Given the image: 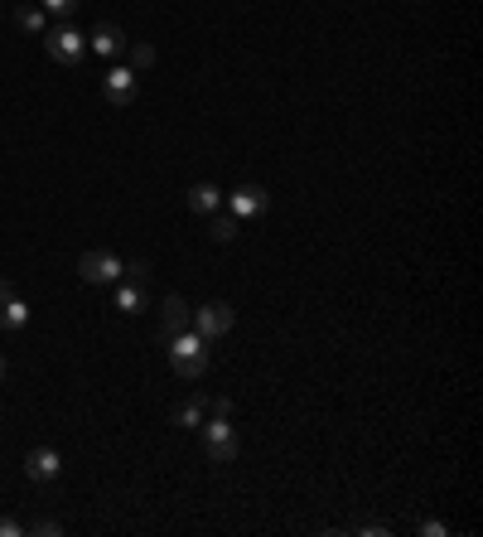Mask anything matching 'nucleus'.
I'll use <instances>...</instances> for the list:
<instances>
[{
    "mask_svg": "<svg viewBox=\"0 0 483 537\" xmlns=\"http://www.w3.org/2000/svg\"><path fill=\"white\" fill-rule=\"evenodd\" d=\"M169 368H175L179 378H203L209 373V344L199 339L194 329H179V334H169Z\"/></svg>",
    "mask_w": 483,
    "mask_h": 537,
    "instance_id": "nucleus-1",
    "label": "nucleus"
},
{
    "mask_svg": "<svg viewBox=\"0 0 483 537\" xmlns=\"http://www.w3.org/2000/svg\"><path fill=\"white\" fill-rule=\"evenodd\" d=\"M44 48H48V59L54 63H68V69H78L82 54H88V35H78L73 25H54L44 35Z\"/></svg>",
    "mask_w": 483,
    "mask_h": 537,
    "instance_id": "nucleus-2",
    "label": "nucleus"
},
{
    "mask_svg": "<svg viewBox=\"0 0 483 537\" xmlns=\"http://www.w3.org/2000/svg\"><path fill=\"white\" fill-rule=\"evenodd\" d=\"M203 450H209L213 465H232V460H237V431L228 426V416H213V422H203Z\"/></svg>",
    "mask_w": 483,
    "mask_h": 537,
    "instance_id": "nucleus-3",
    "label": "nucleus"
},
{
    "mask_svg": "<svg viewBox=\"0 0 483 537\" xmlns=\"http://www.w3.org/2000/svg\"><path fill=\"white\" fill-rule=\"evenodd\" d=\"M232 320H237V315H232V306H228V300H213V306L194 310V325H188V329H194L203 344H213V339H222V334L232 329Z\"/></svg>",
    "mask_w": 483,
    "mask_h": 537,
    "instance_id": "nucleus-4",
    "label": "nucleus"
},
{
    "mask_svg": "<svg viewBox=\"0 0 483 537\" xmlns=\"http://www.w3.org/2000/svg\"><path fill=\"white\" fill-rule=\"evenodd\" d=\"M78 276L88 281V286H116L121 281V257L116 252H82Z\"/></svg>",
    "mask_w": 483,
    "mask_h": 537,
    "instance_id": "nucleus-5",
    "label": "nucleus"
},
{
    "mask_svg": "<svg viewBox=\"0 0 483 537\" xmlns=\"http://www.w3.org/2000/svg\"><path fill=\"white\" fill-rule=\"evenodd\" d=\"M135 88H141V73H131L126 63H116V69H107V78H102V97H107L112 107H131Z\"/></svg>",
    "mask_w": 483,
    "mask_h": 537,
    "instance_id": "nucleus-6",
    "label": "nucleus"
},
{
    "mask_svg": "<svg viewBox=\"0 0 483 537\" xmlns=\"http://www.w3.org/2000/svg\"><path fill=\"white\" fill-rule=\"evenodd\" d=\"M25 475H29V484H54V479L63 475L59 450H54V446H34L29 456H25Z\"/></svg>",
    "mask_w": 483,
    "mask_h": 537,
    "instance_id": "nucleus-7",
    "label": "nucleus"
},
{
    "mask_svg": "<svg viewBox=\"0 0 483 537\" xmlns=\"http://www.w3.org/2000/svg\"><path fill=\"white\" fill-rule=\"evenodd\" d=\"M88 48H97L102 59H116V54H126V35H121V25H107V20H102L92 35H88Z\"/></svg>",
    "mask_w": 483,
    "mask_h": 537,
    "instance_id": "nucleus-8",
    "label": "nucleus"
},
{
    "mask_svg": "<svg viewBox=\"0 0 483 537\" xmlns=\"http://www.w3.org/2000/svg\"><path fill=\"white\" fill-rule=\"evenodd\" d=\"M228 204H232V213H237V218H252V213H266L271 199H266L262 184H242V189H232Z\"/></svg>",
    "mask_w": 483,
    "mask_h": 537,
    "instance_id": "nucleus-9",
    "label": "nucleus"
},
{
    "mask_svg": "<svg viewBox=\"0 0 483 537\" xmlns=\"http://www.w3.org/2000/svg\"><path fill=\"white\" fill-rule=\"evenodd\" d=\"M160 325H165V339L194 325V310L184 306V295H165V306H160Z\"/></svg>",
    "mask_w": 483,
    "mask_h": 537,
    "instance_id": "nucleus-10",
    "label": "nucleus"
},
{
    "mask_svg": "<svg viewBox=\"0 0 483 537\" xmlns=\"http://www.w3.org/2000/svg\"><path fill=\"white\" fill-rule=\"evenodd\" d=\"M184 209H194V213H213V209H222V189H218V184H194V189L184 194Z\"/></svg>",
    "mask_w": 483,
    "mask_h": 537,
    "instance_id": "nucleus-11",
    "label": "nucleus"
},
{
    "mask_svg": "<svg viewBox=\"0 0 483 537\" xmlns=\"http://www.w3.org/2000/svg\"><path fill=\"white\" fill-rule=\"evenodd\" d=\"M25 325H29V306H25V300H20V295L0 300V329H5V334H20Z\"/></svg>",
    "mask_w": 483,
    "mask_h": 537,
    "instance_id": "nucleus-12",
    "label": "nucleus"
},
{
    "mask_svg": "<svg viewBox=\"0 0 483 537\" xmlns=\"http://www.w3.org/2000/svg\"><path fill=\"white\" fill-rule=\"evenodd\" d=\"M209 238H213V242H232V238H237V213L213 209V213H209Z\"/></svg>",
    "mask_w": 483,
    "mask_h": 537,
    "instance_id": "nucleus-13",
    "label": "nucleus"
},
{
    "mask_svg": "<svg viewBox=\"0 0 483 537\" xmlns=\"http://www.w3.org/2000/svg\"><path fill=\"white\" fill-rule=\"evenodd\" d=\"M145 306V286H131V281H116V310L121 315H135Z\"/></svg>",
    "mask_w": 483,
    "mask_h": 537,
    "instance_id": "nucleus-14",
    "label": "nucleus"
},
{
    "mask_svg": "<svg viewBox=\"0 0 483 537\" xmlns=\"http://www.w3.org/2000/svg\"><path fill=\"white\" fill-rule=\"evenodd\" d=\"M175 426H184V431L203 426V397H188V402H179V407H175Z\"/></svg>",
    "mask_w": 483,
    "mask_h": 537,
    "instance_id": "nucleus-15",
    "label": "nucleus"
},
{
    "mask_svg": "<svg viewBox=\"0 0 483 537\" xmlns=\"http://www.w3.org/2000/svg\"><path fill=\"white\" fill-rule=\"evenodd\" d=\"M126 69H131V73L155 69V48H150V44H126Z\"/></svg>",
    "mask_w": 483,
    "mask_h": 537,
    "instance_id": "nucleus-16",
    "label": "nucleus"
},
{
    "mask_svg": "<svg viewBox=\"0 0 483 537\" xmlns=\"http://www.w3.org/2000/svg\"><path fill=\"white\" fill-rule=\"evenodd\" d=\"M15 20H20L25 35H44V25H48L39 5H20V10H15Z\"/></svg>",
    "mask_w": 483,
    "mask_h": 537,
    "instance_id": "nucleus-17",
    "label": "nucleus"
},
{
    "mask_svg": "<svg viewBox=\"0 0 483 537\" xmlns=\"http://www.w3.org/2000/svg\"><path fill=\"white\" fill-rule=\"evenodd\" d=\"M121 281H131V286H145V281H150V262H121Z\"/></svg>",
    "mask_w": 483,
    "mask_h": 537,
    "instance_id": "nucleus-18",
    "label": "nucleus"
},
{
    "mask_svg": "<svg viewBox=\"0 0 483 537\" xmlns=\"http://www.w3.org/2000/svg\"><path fill=\"white\" fill-rule=\"evenodd\" d=\"M25 532H34V537H59V532H63V523H59V518H29Z\"/></svg>",
    "mask_w": 483,
    "mask_h": 537,
    "instance_id": "nucleus-19",
    "label": "nucleus"
},
{
    "mask_svg": "<svg viewBox=\"0 0 483 537\" xmlns=\"http://www.w3.org/2000/svg\"><path fill=\"white\" fill-rule=\"evenodd\" d=\"M78 0H44V15H59V20H73Z\"/></svg>",
    "mask_w": 483,
    "mask_h": 537,
    "instance_id": "nucleus-20",
    "label": "nucleus"
},
{
    "mask_svg": "<svg viewBox=\"0 0 483 537\" xmlns=\"http://www.w3.org/2000/svg\"><path fill=\"white\" fill-rule=\"evenodd\" d=\"M203 407H209L213 416H232V402L228 397H203Z\"/></svg>",
    "mask_w": 483,
    "mask_h": 537,
    "instance_id": "nucleus-21",
    "label": "nucleus"
},
{
    "mask_svg": "<svg viewBox=\"0 0 483 537\" xmlns=\"http://www.w3.org/2000/svg\"><path fill=\"white\" fill-rule=\"evenodd\" d=\"M0 537H25V523L20 518H0Z\"/></svg>",
    "mask_w": 483,
    "mask_h": 537,
    "instance_id": "nucleus-22",
    "label": "nucleus"
},
{
    "mask_svg": "<svg viewBox=\"0 0 483 537\" xmlns=\"http://www.w3.org/2000/svg\"><path fill=\"white\" fill-rule=\"evenodd\" d=\"M445 532H450V528L435 523V518H425V523H421V537H445Z\"/></svg>",
    "mask_w": 483,
    "mask_h": 537,
    "instance_id": "nucleus-23",
    "label": "nucleus"
},
{
    "mask_svg": "<svg viewBox=\"0 0 483 537\" xmlns=\"http://www.w3.org/2000/svg\"><path fill=\"white\" fill-rule=\"evenodd\" d=\"M15 295V286H10V281H0V300H10Z\"/></svg>",
    "mask_w": 483,
    "mask_h": 537,
    "instance_id": "nucleus-24",
    "label": "nucleus"
},
{
    "mask_svg": "<svg viewBox=\"0 0 483 537\" xmlns=\"http://www.w3.org/2000/svg\"><path fill=\"white\" fill-rule=\"evenodd\" d=\"M0 382H5V359H0Z\"/></svg>",
    "mask_w": 483,
    "mask_h": 537,
    "instance_id": "nucleus-25",
    "label": "nucleus"
}]
</instances>
